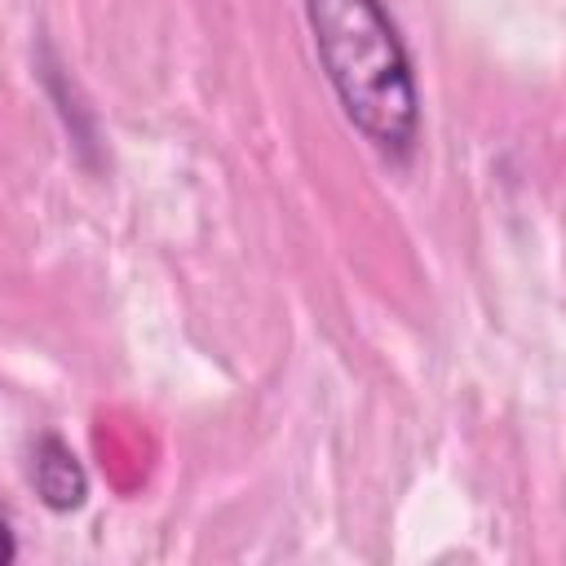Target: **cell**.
<instances>
[{
    "instance_id": "cell-1",
    "label": "cell",
    "mask_w": 566,
    "mask_h": 566,
    "mask_svg": "<svg viewBox=\"0 0 566 566\" xmlns=\"http://www.w3.org/2000/svg\"><path fill=\"white\" fill-rule=\"evenodd\" d=\"M323 75L349 124L389 159L420 137V93L398 27L380 0H305Z\"/></svg>"
},
{
    "instance_id": "cell-2",
    "label": "cell",
    "mask_w": 566,
    "mask_h": 566,
    "mask_svg": "<svg viewBox=\"0 0 566 566\" xmlns=\"http://www.w3.org/2000/svg\"><path fill=\"white\" fill-rule=\"evenodd\" d=\"M31 486L53 513H71L88 500V473L57 433H40L31 442Z\"/></svg>"
},
{
    "instance_id": "cell-3",
    "label": "cell",
    "mask_w": 566,
    "mask_h": 566,
    "mask_svg": "<svg viewBox=\"0 0 566 566\" xmlns=\"http://www.w3.org/2000/svg\"><path fill=\"white\" fill-rule=\"evenodd\" d=\"M18 557V535H13V526H9V513L0 509V566H9Z\"/></svg>"
}]
</instances>
